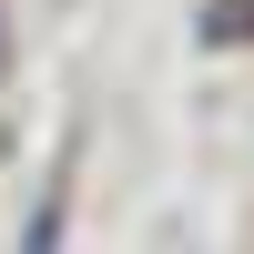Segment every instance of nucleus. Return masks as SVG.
Here are the masks:
<instances>
[{"mask_svg":"<svg viewBox=\"0 0 254 254\" xmlns=\"http://www.w3.org/2000/svg\"><path fill=\"white\" fill-rule=\"evenodd\" d=\"M0 61H10V20H0Z\"/></svg>","mask_w":254,"mask_h":254,"instance_id":"f257e3e1","label":"nucleus"}]
</instances>
